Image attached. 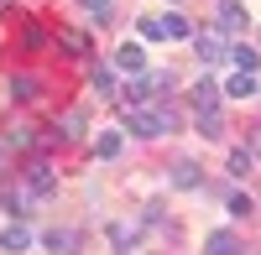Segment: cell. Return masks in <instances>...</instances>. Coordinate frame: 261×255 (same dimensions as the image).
Segmentation results:
<instances>
[{"mask_svg":"<svg viewBox=\"0 0 261 255\" xmlns=\"http://www.w3.org/2000/svg\"><path fill=\"white\" fill-rule=\"evenodd\" d=\"M0 250H11V255H21V250H32V229H27V224H11L6 235H0Z\"/></svg>","mask_w":261,"mask_h":255,"instance_id":"10","label":"cell"},{"mask_svg":"<svg viewBox=\"0 0 261 255\" xmlns=\"http://www.w3.org/2000/svg\"><path fill=\"white\" fill-rule=\"evenodd\" d=\"M225 167H230V177H251V172H256V151H246V146H235Z\"/></svg>","mask_w":261,"mask_h":255,"instance_id":"13","label":"cell"},{"mask_svg":"<svg viewBox=\"0 0 261 255\" xmlns=\"http://www.w3.org/2000/svg\"><path fill=\"white\" fill-rule=\"evenodd\" d=\"M94 151H99V156H115V151H120V136H115V131H105V136L94 141Z\"/></svg>","mask_w":261,"mask_h":255,"instance_id":"23","label":"cell"},{"mask_svg":"<svg viewBox=\"0 0 261 255\" xmlns=\"http://www.w3.org/2000/svg\"><path fill=\"white\" fill-rule=\"evenodd\" d=\"M230 62H235V68H246V73H256V52H251V47H230Z\"/></svg>","mask_w":261,"mask_h":255,"instance_id":"22","label":"cell"},{"mask_svg":"<svg viewBox=\"0 0 261 255\" xmlns=\"http://www.w3.org/2000/svg\"><path fill=\"white\" fill-rule=\"evenodd\" d=\"M162 37H193V26H188V16H178V11H172V16L162 21Z\"/></svg>","mask_w":261,"mask_h":255,"instance_id":"18","label":"cell"},{"mask_svg":"<svg viewBox=\"0 0 261 255\" xmlns=\"http://www.w3.org/2000/svg\"><path fill=\"white\" fill-rule=\"evenodd\" d=\"M172 125H178V110H167V104H136V115H130V131H136L141 141L167 136Z\"/></svg>","mask_w":261,"mask_h":255,"instance_id":"1","label":"cell"},{"mask_svg":"<svg viewBox=\"0 0 261 255\" xmlns=\"http://www.w3.org/2000/svg\"><path fill=\"white\" fill-rule=\"evenodd\" d=\"M136 31H141V42H162V21H157V16H141Z\"/></svg>","mask_w":261,"mask_h":255,"instance_id":"19","label":"cell"},{"mask_svg":"<svg viewBox=\"0 0 261 255\" xmlns=\"http://www.w3.org/2000/svg\"><path fill=\"white\" fill-rule=\"evenodd\" d=\"M199 136H209V141H220V136H225V120H220V110H204V115H199Z\"/></svg>","mask_w":261,"mask_h":255,"instance_id":"16","label":"cell"},{"mask_svg":"<svg viewBox=\"0 0 261 255\" xmlns=\"http://www.w3.org/2000/svg\"><path fill=\"white\" fill-rule=\"evenodd\" d=\"M11 99H21V104L37 99V78H32V73H16V78H11Z\"/></svg>","mask_w":261,"mask_h":255,"instance_id":"15","label":"cell"},{"mask_svg":"<svg viewBox=\"0 0 261 255\" xmlns=\"http://www.w3.org/2000/svg\"><path fill=\"white\" fill-rule=\"evenodd\" d=\"M214 21H220V31H246L251 26V16H246V6H241V0H220V11H214Z\"/></svg>","mask_w":261,"mask_h":255,"instance_id":"5","label":"cell"},{"mask_svg":"<svg viewBox=\"0 0 261 255\" xmlns=\"http://www.w3.org/2000/svg\"><path fill=\"white\" fill-rule=\"evenodd\" d=\"M162 94H172V78H167V73H136V78L120 89L125 104H157Z\"/></svg>","mask_w":261,"mask_h":255,"instance_id":"2","label":"cell"},{"mask_svg":"<svg viewBox=\"0 0 261 255\" xmlns=\"http://www.w3.org/2000/svg\"><path fill=\"white\" fill-rule=\"evenodd\" d=\"M251 151L261 156V125H256V131H251Z\"/></svg>","mask_w":261,"mask_h":255,"instance_id":"26","label":"cell"},{"mask_svg":"<svg viewBox=\"0 0 261 255\" xmlns=\"http://www.w3.org/2000/svg\"><path fill=\"white\" fill-rule=\"evenodd\" d=\"M204 172H199V162H172V187H199Z\"/></svg>","mask_w":261,"mask_h":255,"instance_id":"11","label":"cell"},{"mask_svg":"<svg viewBox=\"0 0 261 255\" xmlns=\"http://www.w3.org/2000/svg\"><path fill=\"white\" fill-rule=\"evenodd\" d=\"M225 94H230V99H256V94H261V83H256V73L235 68V73H230V83H225Z\"/></svg>","mask_w":261,"mask_h":255,"instance_id":"8","label":"cell"},{"mask_svg":"<svg viewBox=\"0 0 261 255\" xmlns=\"http://www.w3.org/2000/svg\"><path fill=\"white\" fill-rule=\"evenodd\" d=\"M188 94H193V110L204 115V110H220V94H225V89H220L214 78H193V89H188Z\"/></svg>","mask_w":261,"mask_h":255,"instance_id":"6","label":"cell"},{"mask_svg":"<svg viewBox=\"0 0 261 255\" xmlns=\"http://www.w3.org/2000/svg\"><path fill=\"white\" fill-rule=\"evenodd\" d=\"M193 47H199V57H204V62H225V57H230L225 31H193Z\"/></svg>","mask_w":261,"mask_h":255,"instance_id":"3","label":"cell"},{"mask_svg":"<svg viewBox=\"0 0 261 255\" xmlns=\"http://www.w3.org/2000/svg\"><path fill=\"white\" fill-rule=\"evenodd\" d=\"M251 214H256V203L246 193H230V219H251Z\"/></svg>","mask_w":261,"mask_h":255,"instance_id":"20","label":"cell"},{"mask_svg":"<svg viewBox=\"0 0 261 255\" xmlns=\"http://www.w3.org/2000/svg\"><path fill=\"white\" fill-rule=\"evenodd\" d=\"M27 187H32L37 198H47L53 187H58V172H53V162H42V156H37V162H27Z\"/></svg>","mask_w":261,"mask_h":255,"instance_id":"4","label":"cell"},{"mask_svg":"<svg viewBox=\"0 0 261 255\" xmlns=\"http://www.w3.org/2000/svg\"><path fill=\"white\" fill-rule=\"evenodd\" d=\"M110 240H115L120 250H130V245H136V229H130V224H115V229H110Z\"/></svg>","mask_w":261,"mask_h":255,"instance_id":"24","label":"cell"},{"mask_svg":"<svg viewBox=\"0 0 261 255\" xmlns=\"http://www.w3.org/2000/svg\"><path fill=\"white\" fill-rule=\"evenodd\" d=\"M84 11H89L94 21H110V11H115V0H79Z\"/></svg>","mask_w":261,"mask_h":255,"instance_id":"21","label":"cell"},{"mask_svg":"<svg viewBox=\"0 0 261 255\" xmlns=\"http://www.w3.org/2000/svg\"><path fill=\"white\" fill-rule=\"evenodd\" d=\"M94 89H99L105 99H115V94H120V83H115V73H110V68H94Z\"/></svg>","mask_w":261,"mask_h":255,"instance_id":"17","label":"cell"},{"mask_svg":"<svg viewBox=\"0 0 261 255\" xmlns=\"http://www.w3.org/2000/svg\"><path fill=\"white\" fill-rule=\"evenodd\" d=\"M115 68L120 73H146V47L141 42H125V47L115 52Z\"/></svg>","mask_w":261,"mask_h":255,"instance_id":"7","label":"cell"},{"mask_svg":"<svg viewBox=\"0 0 261 255\" xmlns=\"http://www.w3.org/2000/svg\"><path fill=\"white\" fill-rule=\"evenodd\" d=\"M11 172V141H0V177Z\"/></svg>","mask_w":261,"mask_h":255,"instance_id":"25","label":"cell"},{"mask_svg":"<svg viewBox=\"0 0 261 255\" xmlns=\"http://www.w3.org/2000/svg\"><path fill=\"white\" fill-rule=\"evenodd\" d=\"M32 203H37V193L32 187H6V208L21 219V214H32Z\"/></svg>","mask_w":261,"mask_h":255,"instance_id":"12","label":"cell"},{"mask_svg":"<svg viewBox=\"0 0 261 255\" xmlns=\"http://www.w3.org/2000/svg\"><path fill=\"white\" fill-rule=\"evenodd\" d=\"M204 255H246V245L230 235V229H220V235H209V245H204Z\"/></svg>","mask_w":261,"mask_h":255,"instance_id":"9","label":"cell"},{"mask_svg":"<svg viewBox=\"0 0 261 255\" xmlns=\"http://www.w3.org/2000/svg\"><path fill=\"white\" fill-rule=\"evenodd\" d=\"M73 245H79L73 229H47V250L53 255H73Z\"/></svg>","mask_w":261,"mask_h":255,"instance_id":"14","label":"cell"}]
</instances>
